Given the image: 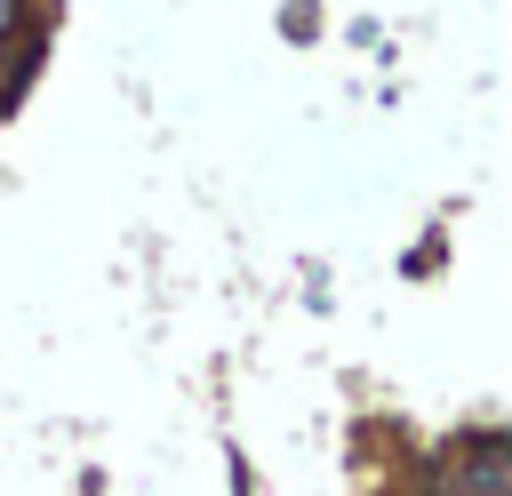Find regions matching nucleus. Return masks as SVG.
<instances>
[{
    "label": "nucleus",
    "instance_id": "obj_1",
    "mask_svg": "<svg viewBox=\"0 0 512 496\" xmlns=\"http://www.w3.org/2000/svg\"><path fill=\"white\" fill-rule=\"evenodd\" d=\"M440 488L448 496H504L512 488V448L496 432H464L440 448Z\"/></svg>",
    "mask_w": 512,
    "mask_h": 496
},
{
    "label": "nucleus",
    "instance_id": "obj_2",
    "mask_svg": "<svg viewBox=\"0 0 512 496\" xmlns=\"http://www.w3.org/2000/svg\"><path fill=\"white\" fill-rule=\"evenodd\" d=\"M24 32V0H0V40H16Z\"/></svg>",
    "mask_w": 512,
    "mask_h": 496
}]
</instances>
